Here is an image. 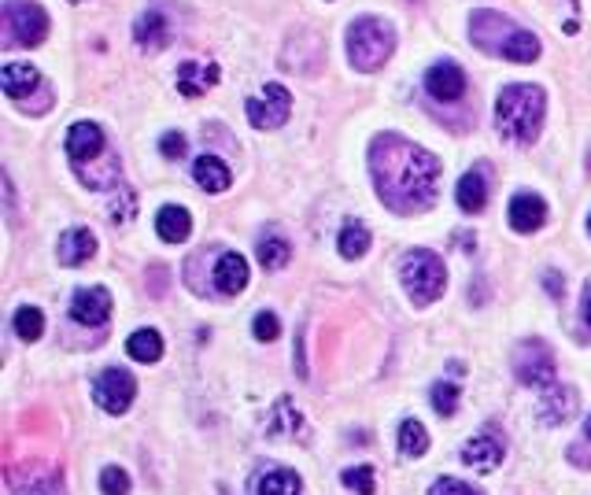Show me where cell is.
<instances>
[{
    "instance_id": "1",
    "label": "cell",
    "mask_w": 591,
    "mask_h": 495,
    "mask_svg": "<svg viewBox=\"0 0 591 495\" xmlns=\"http://www.w3.org/2000/svg\"><path fill=\"white\" fill-rule=\"evenodd\" d=\"M370 170L381 204L396 215H418L436 200V178L440 159L418 148L399 133H377L370 145Z\"/></svg>"
},
{
    "instance_id": "2",
    "label": "cell",
    "mask_w": 591,
    "mask_h": 495,
    "mask_svg": "<svg viewBox=\"0 0 591 495\" xmlns=\"http://www.w3.org/2000/svg\"><path fill=\"white\" fill-rule=\"evenodd\" d=\"M470 37L481 52L503 56V60H510V63H532L540 56L536 34L521 30L518 23H510L507 15L492 12V8H481V12L470 15Z\"/></svg>"
},
{
    "instance_id": "3",
    "label": "cell",
    "mask_w": 591,
    "mask_h": 495,
    "mask_svg": "<svg viewBox=\"0 0 591 495\" xmlns=\"http://www.w3.org/2000/svg\"><path fill=\"white\" fill-rule=\"evenodd\" d=\"M543 111H547V97H543L540 85H507L495 100V126L507 141L532 145L540 137Z\"/></svg>"
},
{
    "instance_id": "4",
    "label": "cell",
    "mask_w": 591,
    "mask_h": 495,
    "mask_svg": "<svg viewBox=\"0 0 591 495\" xmlns=\"http://www.w3.org/2000/svg\"><path fill=\"white\" fill-rule=\"evenodd\" d=\"M399 278H403V289L418 307H429L444 296L447 289V270L444 259L429 248H414V252L403 255V266H399Z\"/></svg>"
},
{
    "instance_id": "5",
    "label": "cell",
    "mask_w": 591,
    "mask_h": 495,
    "mask_svg": "<svg viewBox=\"0 0 591 495\" xmlns=\"http://www.w3.org/2000/svg\"><path fill=\"white\" fill-rule=\"evenodd\" d=\"M396 49V34L392 26L366 15V19H355L348 30V60L355 71H377L385 67L388 56Z\"/></svg>"
},
{
    "instance_id": "6",
    "label": "cell",
    "mask_w": 591,
    "mask_h": 495,
    "mask_svg": "<svg viewBox=\"0 0 591 495\" xmlns=\"http://www.w3.org/2000/svg\"><path fill=\"white\" fill-rule=\"evenodd\" d=\"M49 37V15L37 0H4L0 12V45L4 49H34Z\"/></svg>"
},
{
    "instance_id": "7",
    "label": "cell",
    "mask_w": 591,
    "mask_h": 495,
    "mask_svg": "<svg viewBox=\"0 0 591 495\" xmlns=\"http://www.w3.org/2000/svg\"><path fill=\"white\" fill-rule=\"evenodd\" d=\"M514 374H518L521 385L529 388H543V385H555V355L543 340H521L518 351H514Z\"/></svg>"
},
{
    "instance_id": "8",
    "label": "cell",
    "mask_w": 591,
    "mask_h": 495,
    "mask_svg": "<svg viewBox=\"0 0 591 495\" xmlns=\"http://www.w3.org/2000/svg\"><path fill=\"white\" fill-rule=\"evenodd\" d=\"M292 115V93L285 85H266L259 97L248 100V119L255 130H278Z\"/></svg>"
},
{
    "instance_id": "9",
    "label": "cell",
    "mask_w": 591,
    "mask_h": 495,
    "mask_svg": "<svg viewBox=\"0 0 591 495\" xmlns=\"http://www.w3.org/2000/svg\"><path fill=\"white\" fill-rule=\"evenodd\" d=\"M133 396H137V381L126 370H104L93 385V399L100 403V411L108 414H126Z\"/></svg>"
},
{
    "instance_id": "10",
    "label": "cell",
    "mask_w": 591,
    "mask_h": 495,
    "mask_svg": "<svg viewBox=\"0 0 591 495\" xmlns=\"http://www.w3.org/2000/svg\"><path fill=\"white\" fill-rule=\"evenodd\" d=\"M12 495H67L63 492V473L52 466H26V470H8Z\"/></svg>"
},
{
    "instance_id": "11",
    "label": "cell",
    "mask_w": 591,
    "mask_h": 495,
    "mask_svg": "<svg viewBox=\"0 0 591 495\" xmlns=\"http://www.w3.org/2000/svg\"><path fill=\"white\" fill-rule=\"evenodd\" d=\"M425 89H429V97L444 100V104L462 100V93H466V74H462V67L455 60H440L425 71Z\"/></svg>"
},
{
    "instance_id": "12",
    "label": "cell",
    "mask_w": 591,
    "mask_h": 495,
    "mask_svg": "<svg viewBox=\"0 0 591 495\" xmlns=\"http://www.w3.org/2000/svg\"><path fill=\"white\" fill-rule=\"evenodd\" d=\"M100 152H104V130L97 122H74L67 130V156H71L74 167L100 159Z\"/></svg>"
},
{
    "instance_id": "13",
    "label": "cell",
    "mask_w": 591,
    "mask_h": 495,
    "mask_svg": "<svg viewBox=\"0 0 591 495\" xmlns=\"http://www.w3.org/2000/svg\"><path fill=\"white\" fill-rule=\"evenodd\" d=\"M71 314L74 322H82V326H104L111 318V292L93 285V289H78L71 300Z\"/></svg>"
},
{
    "instance_id": "14",
    "label": "cell",
    "mask_w": 591,
    "mask_h": 495,
    "mask_svg": "<svg viewBox=\"0 0 591 495\" xmlns=\"http://www.w3.org/2000/svg\"><path fill=\"white\" fill-rule=\"evenodd\" d=\"M0 89H4L8 100H15L19 108H26V104H30V89H45V82H41L37 67H30V63H8V67L0 71Z\"/></svg>"
},
{
    "instance_id": "15",
    "label": "cell",
    "mask_w": 591,
    "mask_h": 495,
    "mask_svg": "<svg viewBox=\"0 0 591 495\" xmlns=\"http://www.w3.org/2000/svg\"><path fill=\"white\" fill-rule=\"evenodd\" d=\"M503 444H499V436H492V433H484V436H473L470 444L462 447V462L470 466V470H477V473H492L499 462H503Z\"/></svg>"
},
{
    "instance_id": "16",
    "label": "cell",
    "mask_w": 591,
    "mask_h": 495,
    "mask_svg": "<svg viewBox=\"0 0 591 495\" xmlns=\"http://www.w3.org/2000/svg\"><path fill=\"white\" fill-rule=\"evenodd\" d=\"M547 222V204L536 193H518L510 200V226L518 233H536Z\"/></svg>"
},
{
    "instance_id": "17",
    "label": "cell",
    "mask_w": 591,
    "mask_h": 495,
    "mask_svg": "<svg viewBox=\"0 0 591 495\" xmlns=\"http://www.w3.org/2000/svg\"><path fill=\"white\" fill-rule=\"evenodd\" d=\"M577 403H580V396H577V388H573V385L551 388V392L543 396V403H540V422L543 425L569 422V418L577 414Z\"/></svg>"
},
{
    "instance_id": "18",
    "label": "cell",
    "mask_w": 591,
    "mask_h": 495,
    "mask_svg": "<svg viewBox=\"0 0 591 495\" xmlns=\"http://www.w3.org/2000/svg\"><path fill=\"white\" fill-rule=\"evenodd\" d=\"M133 37H137V45H141V49L159 52L170 41L167 15L159 12V8H148V12H141V19L133 23Z\"/></svg>"
},
{
    "instance_id": "19",
    "label": "cell",
    "mask_w": 591,
    "mask_h": 495,
    "mask_svg": "<svg viewBox=\"0 0 591 495\" xmlns=\"http://www.w3.org/2000/svg\"><path fill=\"white\" fill-rule=\"evenodd\" d=\"M455 200H459V207L466 215H481L484 204H488V174H484V167H473L462 174Z\"/></svg>"
},
{
    "instance_id": "20",
    "label": "cell",
    "mask_w": 591,
    "mask_h": 495,
    "mask_svg": "<svg viewBox=\"0 0 591 495\" xmlns=\"http://www.w3.org/2000/svg\"><path fill=\"white\" fill-rule=\"evenodd\" d=\"M97 255V237L89 230H67L60 237V248H56V259L60 266H82Z\"/></svg>"
},
{
    "instance_id": "21",
    "label": "cell",
    "mask_w": 591,
    "mask_h": 495,
    "mask_svg": "<svg viewBox=\"0 0 591 495\" xmlns=\"http://www.w3.org/2000/svg\"><path fill=\"white\" fill-rule=\"evenodd\" d=\"M218 82V67L215 63H181L178 71V93L181 97H204L207 89Z\"/></svg>"
},
{
    "instance_id": "22",
    "label": "cell",
    "mask_w": 591,
    "mask_h": 495,
    "mask_svg": "<svg viewBox=\"0 0 591 495\" xmlns=\"http://www.w3.org/2000/svg\"><path fill=\"white\" fill-rule=\"evenodd\" d=\"M244 285H248V263H244V255L226 252L215 266V289L222 296H237V292H244Z\"/></svg>"
},
{
    "instance_id": "23",
    "label": "cell",
    "mask_w": 591,
    "mask_h": 495,
    "mask_svg": "<svg viewBox=\"0 0 591 495\" xmlns=\"http://www.w3.org/2000/svg\"><path fill=\"white\" fill-rule=\"evenodd\" d=\"M266 433L270 436H307V429H303V414L296 411V403H292L289 396H281L278 403H274V411H270V418H266Z\"/></svg>"
},
{
    "instance_id": "24",
    "label": "cell",
    "mask_w": 591,
    "mask_h": 495,
    "mask_svg": "<svg viewBox=\"0 0 591 495\" xmlns=\"http://www.w3.org/2000/svg\"><path fill=\"white\" fill-rule=\"evenodd\" d=\"M156 233L163 237L167 244H181V241H189V233H193V218H189V211L185 207H159V215H156Z\"/></svg>"
},
{
    "instance_id": "25",
    "label": "cell",
    "mask_w": 591,
    "mask_h": 495,
    "mask_svg": "<svg viewBox=\"0 0 591 495\" xmlns=\"http://www.w3.org/2000/svg\"><path fill=\"white\" fill-rule=\"evenodd\" d=\"M193 178H196V185L200 189H207V193H226L230 189V182H233V174H230V167L222 163L218 156H200L193 163Z\"/></svg>"
},
{
    "instance_id": "26",
    "label": "cell",
    "mask_w": 591,
    "mask_h": 495,
    "mask_svg": "<svg viewBox=\"0 0 591 495\" xmlns=\"http://www.w3.org/2000/svg\"><path fill=\"white\" fill-rule=\"evenodd\" d=\"M303 492V481L300 473L292 470H266L255 477V495H300Z\"/></svg>"
},
{
    "instance_id": "27",
    "label": "cell",
    "mask_w": 591,
    "mask_h": 495,
    "mask_svg": "<svg viewBox=\"0 0 591 495\" xmlns=\"http://www.w3.org/2000/svg\"><path fill=\"white\" fill-rule=\"evenodd\" d=\"M126 351L137 363H159L163 359V337L156 329H137L130 340H126Z\"/></svg>"
},
{
    "instance_id": "28",
    "label": "cell",
    "mask_w": 591,
    "mask_h": 495,
    "mask_svg": "<svg viewBox=\"0 0 591 495\" xmlns=\"http://www.w3.org/2000/svg\"><path fill=\"white\" fill-rule=\"evenodd\" d=\"M425 451H429V433H425V425L418 422V418H407V422L399 425V455L422 459Z\"/></svg>"
},
{
    "instance_id": "29",
    "label": "cell",
    "mask_w": 591,
    "mask_h": 495,
    "mask_svg": "<svg viewBox=\"0 0 591 495\" xmlns=\"http://www.w3.org/2000/svg\"><path fill=\"white\" fill-rule=\"evenodd\" d=\"M337 248H340V255H344V259H362V255H366V248H370V230H366L362 222H344Z\"/></svg>"
},
{
    "instance_id": "30",
    "label": "cell",
    "mask_w": 591,
    "mask_h": 495,
    "mask_svg": "<svg viewBox=\"0 0 591 495\" xmlns=\"http://www.w3.org/2000/svg\"><path fill=\"white\" fill-rule=\"evenodd\" d=\"M289 259H292V248L281 233H266L263 241H259V263H263L266 270H281Z\"/></svg>"
},
{
    "instance_id": "31",
    "label": "cell",
    "mask_w": 591,
    "mask_h": 495,
    "mask_svg": "<svg viewBox=\"0 0 591 495\" xmlns=\"http://www.w3.org/2000/svg\"><path fill=\"white\" fill-rule=\"evenodd\" d=\"M12 326H15V337L37 340L41 333H45V314L37 311V307H19L12 318Z\"/></svg>"
},
{
    "instance_id": "32",
    "label": "cell",
    "mask_w": 591,
    "mask_h": 495,
    "mask_svg": "<svg viewBox=\"0 0 591 495\" xmlns=\"http://www.w3.org/2000/svg\"><path fill=\"white\" fill-rule=\"evenodd\" d=\"M433 411L451 418V414L459 411V385H451V381H436L433 385Z\"/></svg>"
},
{
    "instance_id": "33",
    "label": "cell",
    "mask_w": 591,
    "mask_h": 495,
    "mask_svg": "<svg viewBox=\"0 0 591 495\" xmlns=\"http://www.w3.org/2000/svg\"><path fill=\"white\" fill-rule=\"evenodd\" d=\"M100 492L104 495H130V473L119 466H108L100 473Z\"/></svg>"
},
{
    "instance_id": "34",
    "label": "cell",
    "mask_w": 591,
    "mask_h": 495,
    "mask_svg": "<svg viewBox=\"0 0 591 495\" xmlns=\"http://www.w3.org/2000/svg\"><path fill=\"white\" fill-rule=\"evenodd\" d=\"M377 477H374V470L370 466H355V470H344V484H348L351 492H359V495H374V488H377Z\"/></svg>"
},
{
    "instance_id": "35",
    "label": "cell",
    "mask_w": 591,
    "mask_h": 495,
    "mask_svg": "<svg viewBox=\"0 0 591 495\" xmlns=\"http://www.w3.org/2000/svg\"><path fill=\"white\" fill-rule=\"evenodd\" d=\"M133 211H137V196H133V189H119V196L111 200V222H130Z\"/></svg>"
},
{
    "instance_id": "36",
    "label": "cell",
    "mask_w": 591,
    "mask_h": 495,
    "mask_svg": "<svg viewBox=\"0 0 591 495\" xmlns=\"http://www.w3.org/2000/svg\"><path fill=\"white\" fill-rule=\"evenodd\" d=\"M252 333L259 340H278V333H281V322H278V314H270V311H259L255 314V322H252Z\"/></svg>"
},
{
    "instance_id": "37",
    "label": "cell",
    "mask_w": 591,
    "mask_h": 495,
    "mask_svg": "<svg viewBox=\"0 0 591 495\" xmlns=\"http://www.w3.org/2000/svg\"><path fill=\"white\" fill-rule=\"evenodd\" d=\"M429 495H481V492L470 488L466 481H459V477H440V481L429 488Z\"/></svg>"
},
{
    "instance_id": "38",
    "label": "cell",
    "mask_w": 591,
    "mask_h": 495,
    "mask_svg": "<svg viewBox=\"0 0 591 495\" xmlns=\"http://www.w3.org/2000/svg\"><path fill=\"white\" fill-rule=\"evenodd\" d=\"M159 152H163L167 159H181V156H185V137H181V133H163Z\"/></svg>"
},
{
    "instance_id": "39",
    "label": "cell",
    "mask_w": 591,
    "mask_h": 495,
    "mask_svg": "<svg viewBox=\"0 0 591 495\" xmlns=\"http://www.w3.org/2000/svg\"><path fill=\"white\" fill-rule=\"evenodd\" d=\"M543 285H547V292H551V296H562V292H566V281H562V274H558V270H547V274H543Z\"/></svg>"
},
{
    "instance_id": "40",
    "label": "cell",
    "mask_w": 591,
    "mask_h": 495,
    "mask_svg": "<svg viewBox=\"0 0 591 495\" xmlns=\"http://www.w3.org/2000/svg\"><path fill=\"white\" fill-rule=\"evenodd\" d=\"M580 314H584V326L591 329V281L584 285V311H580Z\"/></svg>"
},
{
    "instance_id": "41",
    "label": "cell",
    "mask_w": 591,
    "mask_h": 495,
    "mask_svg": "<svg viewBox=\"0 0 591 495\" xmlns=\"http://www.w3.org/2000/svg\"><path fill=\"white\" fill-rule=\"evenodd\" d=\"M584 436H588V440H591V418H588V422H584Z\"/></svg>"
},
{
    "instance_id": "42",
    "label": "cell",
    "mask_w": 591,
    "mask_h": 495,
    "mask_svg": "<svg viewBox=\"0 0 591 495\" xmlns=\"http://www.w3.org/2000/svg\"><path fill=\"white\" fill-rule=\"evenodd\" d=\"M588 233H591V218H588Z\"/></svg>"
}]
</instances>
